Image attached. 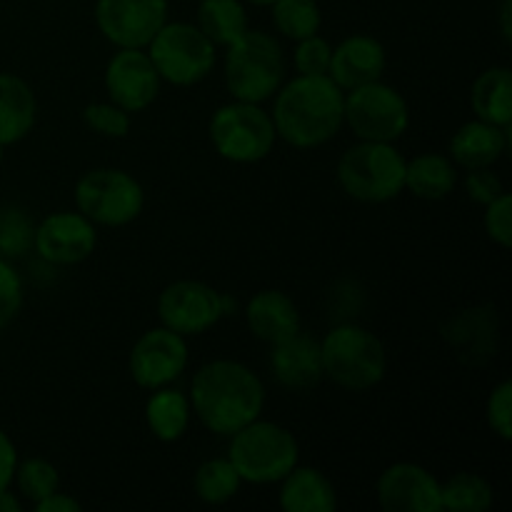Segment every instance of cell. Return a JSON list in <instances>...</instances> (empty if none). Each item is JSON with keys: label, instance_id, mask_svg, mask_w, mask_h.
Masks as SVG:
<instances>
[{"label": "cell", "instance_id": "obj_29", "mask_svg": "<svg viewBox=\"0 0 512 512\" xmlns=\"http://www.w3.org/2000/svg\"><path fill=\"white\" fill-rule=\"evenodd\" d=\"M240 485L243 480L228 458L205 460L193 475V490L205 505H225L238 495Z\"/></svg>", "mask_w": 512, "mask_h": 512}, {"label": "cell", "instance_id": "obj_27", "mask_svg": "<svg viewBox=\"0 0 512 512\" xmlns=\"http://www.w3.org/2000/svg\"><path fill=\"white\" fill-rule=\"evenodd\" d=\"M195 25L215 48H228L250 28L243 0H200Z\"/></svg>", "mask_w": 512, "mask_h": 512}, {"label": "cell", "instance_id": "obj_35", "mask_svg": "<svg viewBox=\"0 0 512 512\" xmlns=\"http://www.w3.org/2000/svg\"><path fill=\"white\" fill-rule=\"evenodd\" d=\"M330 55H333V45L318 33L298 40V48L293 53L295 70L298 75H328Z\"/></svg>", "mask_w": 512, "mask_h": 512}, {"label": "cell", "instance_id": "obj_38", "mask_svg": "<svg viewBox=\"0 0 512 512\" xmlns=\"http://www.w3.org/2000/svg\"><path fill=\"white\" fill-rule=\"evenodd\" d=\"M463 185H465V193H468V198L473 200V203L483 205V208L505 193L503 180L493 173V168L465 170Z\"/></svg>", "mask_w": 512, "mask_h": 512}, {"label": "cell", "instance_id": "obj_30", "mask_svg": "<svg viewBox=\"0 0 512 512\" xmlns=\"http://www.w3.org/2000/svg\"><path fill=\"white\" fill-rule=\"evenodd\" d=\"M273 25L280 35L288 40H303L320 33L323 13H320L318 0H275L273 5Z\"/></svg>", "mask_w": 512, "mask_h": 512}, {"label": "cell", "instance_id": "obj_40", "mask_svg": "<svg viewBox=\"0 0 512 512\" xmlns=\"http://www.w3.org/2000/svg\"><path fill=\"white\" fill-rule=\"evenodd\" d=\"M35 510L38 512H80L83 505L73 498V495H65L60 490L50 493L48 498H43L40 503H35Z\"/></svg>", "mask_w": 512, "mask_h": 512}, {"label": "cell", "instance_id": "obj_20", "mask_svg": "<svg viewBox=\"0 0 512 512\" xmlns=\"http://www.w3.org/2000/svg\"><path fill=\"white\" fill-rule=\"evenodd\" d=\"M508 148L510 128H500V125L475 118L455 130L448 145V158L463 170L493 168L508 153Z\"/></svg>", "mask_w": 512, "mask_h": 512}, {"label": "cell", "instance_id": "obj_6", "mask_svg": "<svg viewBox=\"0 0 512 512\" xmlns=\"http://www.w3.org/2000/svg\"><path fill=\"white\" fill-rule=\"evenodd\" d=\"M405 163L393 143L360 140L338 160V183L358 203H388L405 190Z\"/></svg>", "mask_w": 512, "mask_h": 512}, {"label": "cell", "instance_id": "obj_18", "mask_svg": "<svg viewBox=\"0 0 512 512\" xmlns=\"http://www.w3.org/2000/svg\"><path fill=\"white\" fill-rule=\"evenodd\" d=\"M385 68H388V53H385L383 43L373 35L358 33L348 35L335 45L328 75L343 93H348V90L383 78Z\"/></svg>", "mask_w": 512, "mask_h": 512}, {"label": "cell", "instance_id": "obj_28", "mask_svg": "<svg viewBox=\"0 0 512 512\" xmlns=\"http://www.w3.org/2000/svg\"><path fill=\"white\" fill-rule=\"evenodd\" d=\"M493 485L475 473H455L440 483V508L448 512H485L493 508Z\"/></svg>", "mask_w": 512, "mask_h": 512}, {"label": "cell", "instance_id": "obj_4", "mask_svg": "<svg viewBox=\"0 0 512 512\" xmlns=\"http://www.w3.org/2000/svg\"><path fill=\"white\" fill-rule=\"evenodd\" d=\"M225 85L233 100L265 103L278 93L285 78V55L278 40L265 30H245L225 48Z\"/></svg>", "mask_w": 512, "mask_h": 512}, {"label": "cell", "instance_id": "obj_7", "mask_svg": "<svg viewBox=\"0 0 512 512\" xmlns=\"http://www.w3.org/2000/svg\"><path fill=\"white\" fill-rule=\"evenodd\" d=\"M278 140L273 118L258 103L233 100L220 105L210 118V143L220 158L238 165H253L273 153Z\"/></svg>", "mask_w": 512, "mask_h": 512}, {"label": "cell", "instance_id": "obj_31", "mask_svg": "<svg viewBox=\"0 0 512 512\" xmlns=\"http://www.w3.org/2000/svg\"><path fill=\"white\" fill-rule=\"evenodd\" d=\"M35 240V223L23 208L0 210V258L15 260L23 258L33 250Z\"/></svg>", "mask_w": 512, "mask_h": 512}, {"label": "cell", "instance_id": "obj_13", "mask_svg": "<svg viewBox=\"0 0 512 512\" xmlns=\"http://www.w3.org/2000/svg\"><path fill=\"white\" fill-rule=\"evenodd\" d=\"M185 368H188V343L183 335L173 333L165 325L145 330L130 350V378L138 388L150 390V393L173 385V380H178Z\"/></svg>", "mask_w": 512, "mask_h": 512}, {"label": "cell", "instance_id": "obj_16", "mask_svg": "<svg viewBox=\"0 0 512 512\" xmlns=\"http://www.w3.org/2000/svg\"><path fill=\"white\" fill-rule=\"evenodd\" d=\"M443 340L450 345L455 358L470 368H480L495 358L498 350L500 320L495 305H470L450 315L440 328Z\"/></svg>", "mask_w": 512, "mask_h": 512}, {"label": "cell", "instance_id": "obj_23", "mask_svg": "<svg viewBox=\"0 0 512 512\" xmlns=\"http://www.w3.org/2000/svg\"><path fill=\"white\" fill-rule=\"evenodd\" d=\"M38 118V100L33 88L20 75L0 73V143H20L28 138Z\"/></svg>", "mask_w": 512, "mask_h": 512}, {"label": "cell", "instance_id": "obj_41", "mask_svg": "<svg viewBox=\"0 0 512 512\" xmlns=\"http://www.w3.org/2000/svg\"><path fill=\"white\" fill-rule=\"evenodd\" d=\"M512 0H503L500 3V35H503L505 43H510L512 40Z\"/></svg>", "mask_w": 512, "mask_h": 512}, {"label": "cell", "instance_id": "obj_36", "mask_svg": "<svg viewBox=\"0 0 512 512\" xmlns=\"http://www.w3.org/2000/svg\"><path fill=\"white\" fill-rule=\"evenodd\" d=\"M23 280L10 260L0 258V330L8 328L23 310Z\"/></svg>", "mask_w": 512, "mask_h": 512}, {"label": "cell", "instance_id": "obj_9", "mask_svg": "<svg viewBox=\"0 0 512 512\" xmlns=\"http://www.w3.org/2000/svg\"><path fill=\"white\" fill-rule=\"evenodd\" d=\"M75 208L93 225L123 228L143 213L145 190L125 170L95 168L75 183Z\"/></svg>", "mask_w": 512, "mask_h": 512}, {"label": "cell", "instance_id": "obj_8", "mask_svg": "<svg viewBox=\"0 0 512 512\" xmlns=\"http://www.w3.org/2000/svg\"><path fill=\"white\" fill-rule=\"evenodd\" d=\"M145 53L153 60L160 80L178 88H190L208 78L215 68V45L193 23H165L148 43Z\"/></svg>", "mask_w": 512, "mask_h": 512}, {"label": "cell", "instance_id": "obj_3", "mask_svg": "<svg viewBox=\"0 0 512 512\" xmlns=\"http://www.w3.org/2000/svg\"><path fill=\"white\" fill-rule=\"evenodd\" d=\"M323 378L338 388L363 393L383 383L388 373V353L383 340L368 328L355 323H340L320 340Z\"/></svg>", "mask_w": 512, "mask_h": 512}, {"label": "cell", "instance_id": "obj_14", "mask_svg": "<svg viewBox=\"0 0 512 512\" xmlns=\"http://www.w3.org/2000/svg\"><path fill=\"white\" fill-rule=\"evenodd\" d=\"M105 93L123 110L143 113L160 93V75L145 48H118L105 65Z\"/></svg>", "mask_w": 512, "mask_h": 512}, {"label": "cell", "instance_id": "obj_5", "mask_svg": "<svg viewBox=\"0 0 512 512\" xmlns=\"http://www.w3.org/2000/svg\"><path fill=\"white\" fill-rule=\"evenodd\" d=\"M228 460L243 483L273 485L300 463V445L288 428L258 418L230 435Z\"/></svg>", "mask_w": 512, "mask_h": 512}, {"label": "cell", "instance_id": "obj_11", "mask_svg": "<svg viewBox=\"0 0 512 512\" xmlns=\"http://www.w3.org/2000/svg\"><path fill=\"white\" fill-rule=\"evenodd\" d=\"M168 0H95V25L115 48H148L168 23Z\"/></svg>", "mask_w": 512, "mask_h": 512}, {"label": "cell", "instance_id": "obj_26", "mask_svg": "<svg viewBox=\"0 0 512 512\" xmlns=\"http://www.w3.org/2000/svg\"><path fill=\"white\" fill-rule=\"evenodd\" d=\"M458 185V165L440 153L415 155L405 163V190L420 200H443Z\"/></svg>", "mask_w": 512, "mask_h": 512}, {"label": "cell", "instance_id": "obj_22", "mask_svg": "<svg viewBox=\"0 0 512 512\" xmlns=\"http://www.w3.org/2000/svg\"><path fill=\"white\" fill-rule=\"evenodd\" d=\"M280 508L285 512H333L338 508V493L325 473L308 465H295L280 480Z\"/></svg>", "mask_w": 512, "mask_h": 512}, {"label": "cell", "instance_id": "obj_34", "mask_svg": "<svg viewBox=\"0 0 512 512\" xmlns=\"http://www.w3.org/2000/svg\"><path fill=\"white\" fill-rule=\"evenodd\" d=\"M485 420H488V428L498 435L500 440L512 438V383L503 380V383L495 385L488 395V403H485Z\"/></svg>", "mask_w": 512, "mask_h": 512}, {"label": "cell", "instance_id": "obj_25", "mask_svg": "<svg viewBox=\"0 0 512 512\" xmlns=\"http://www.w3.org/2000/svg\"><path fill=\"white\" fill-rule=\"evenodd\" d=\"M190 418H193L190 398L170 385L153 390L145 403V423L160 443H178L188 433Z\"/></svg>", "mask_w": 512, "mask_h": 512}, {"label": "cell", "instance_id": "obj_39", "mask_svg": "<svg viewBox=\"0 0 512 512\" xmlns=\"http://www.w3.org/2000/svg\"><path fill=\"white\" fill-rule=\"evenodd\" d=\"M18 468V448L5 430H0V490L10 488Z\"/></svg>", "mask_w": 512, "mask_h": 512}, {"label": "cell", "instance_id": "obj_24", "mask_svg": "<svg viewBox=\"0 0 512 512\" xmlns=\"http://www.w3.org/2000/svg\"><path fill=\"white\" fill-rule=\"evenodd\" d=\"M473 113L485 123L510 128L512 125V75L508 65H493L475 78L470 90Z\"/></svg>", "mask_w": 512, "mask_h": 512}, {"label": "cell", "instance_id": "obj_43", "mask_svg": "<svg viewBox=\"0 0 512 512\" xmlns=\"http://www.w3.org/2000/svg\"><path fill=\"white\" fill-rule=\"evenodd\" d=\"M220 305H223V318H228V315H233L238 310V300L228 293H220Z\"/></svg>", "mask_w": 512, "mask_h": 512}, {"label": "cell", "instance_id": "obj_21", "mask_svg": "<svg viewBox=\"0 0 512 512\" xmlns=\"http://www.w3.org/2000/svg\"><path fill=\"white\" fill-rule=\"evenodd\" d=\"M245 323L263 343H280L300 330L298 305L283 290H260L245 305Z\"/></svg>", "mask_w": 512, "mask_h": 512}, {"label": "cell", "instance_id": "obj_12", "mask_svg": "<svg viewBox=\"0 0 512 512\" xmlns=\"http://www.w3.org/2000/svg\"><path fill=\"white\" fill-rule=\"evenodd\" d=\"M158 318L165 328L183 338L208 333L223 320L220 290L203 280H175L160 293Z\"/></svg>", "mask_w": 512, "mask_h": 512}, {"label": "cell", "instance_id": "obj_33", "mask_svg": "<svg viewBox=\"0 0 512 512\" xmlns=\"http://www.w3.org/2000/svg\"><path fill=\"white\" fill-rule=\"evenodd\" d=\"M83 123L88 125L93 133L103 135V138H125L130 133V113L115 105L113 100L108 103H90L83 108Z\"/></svg>", "mask_w": 512, "mask_h": 512}, {"label": "cell", "instance_id": "obj_15", "mask_svg": "<svg viewBox=\"0 0 512 512\" xmlns=\"http://www.w3.org/2000/svg\"><path fill=\"white\" fill-rule=\"evenodd\" d=\"M95 245H98V233L83 213L60 210L35 225L33 250L50 265L83 263L95 253Z\"/></svg>", "mask_w": 512, "mask_h": 512}, {"label": "cell", "instance_id": "obj_10", "mask_svg": "<svg viewBox=\"0 0 512 512\" xmlns=\"http://www.w3.org/2000/svg\"><path fill=\"white\" fill-rule=\"evenodd\" d=\"M343 123L353 130L358 140L395 143L403 138L410 125L408 100L398 88L375 80L345 93Z\"/></svg>", "mask_w": 512, "mask_h": 512}, {"label": "cell", "instance_id": "obj_45", "mask_svg": "<svg viewBox=\"0 0 512 512\" xmlns=\"http://www.w3.org/2000/svg\"><path fill=\"white\" fill-rule=\"evenodd\" d=\"M3 155H5V145L0 143V163H3Z\"/></svg>", "mask_w": 512, "mask_h": 512}, {"label": "cell", "instance_id": "obj_17", "mask_svg": "<svg viewBox=\"0 0 512 512\" xmlns=\"http://www.w3.org/2000/svg\"><path fill=\"white\" fill-rule=\"evenodd\" d=\"M378 503L385 512H440V480L418 463H393L380 473Z\"/></svg>", "mask_w": 512, "mask_h": 512}, {"label": "cell", "instance_id": "obj_2", "mask_svg": "<svg viewBox=\"0 0 512 512\" xmlns=\"http://www.w3.org/2000/svg\"><path fill=\"white\" fill-rule=\"evenodd\" d=\"M345 93L330 75H298L275 93L273 118L280 140L298 150L320 148L343 128Z\"/></svg>", "mask_w": 512, "mask_h": 512}, {"label": "cell", "instance_id": "obj_19", "mask_svg": "<svg viewBox=\"0 0 512 512\" xmlns=\"http://www.w3.org/2000/svg\"><path fill=\"white\" fill-rule=\"evenodd\" d=\"M270 368L283 388L298 390V393L315 388L323 380L320 340L303 335L300 330L290 338L280 340L273 345Z\"/></svg>", "mask_w": 512, "mask_h": 512}, {"label": "cell", "instance_id": "obj_44", "mask_svg": "<svg viewBox=\"0 0 512 512\" xmlns=\"http://www.w3.org/2000/svg\"><path fill=\"white\" fill-rule=\"evenodd\" d=\"M248 3L258 5V8H270V5H273L275 0H248Z\"/></svg>", "mask_w": 512, "mask_h": 512}, {"label": "cell", "instance_id": "obj_32", "mask_svg": "<svg viewBox=\"0 0 512 512\" xmlns=\"http://www.w3.org/2000/svg\"><path fill=\"white\" fill-rule=\"evenodd\" d=\"M15 483H18L20 495L30 503H40L43 498H48L50 493L60 490V475L58 468L53 463L43 458H28L23 463H18L15 468Z\"/></svg>", "mask_w": 512, "mask_h": 512}, {"label": "cell", "instance_id": "obj_37", "mask_svg": "<svg viewBox=\"0 0 512 512\" xmlns=\"http://www.w3.org/2000/svg\"><path fill=\"white\" fill-rule=\"evenodd\" d=\"M483 225L488 238L500 248H510L512 245V198L510 193H503L495 198L493 203L485 205Z\"/></svg>", "mask_w": 512, "mask_h": 512}, {"label": "cell", "instance_id": "obj_1", "mask_svg": "<svg viewBox=\"0 0 512 512\" xmlns=\"http://www.w3.org/2000/svg\"><path fill=\"white\" fill-rule=\"evenodd\" d=\"M188 398L203 428L230 438L260 418L265 408V385L248 365L220 358L195 370Z\"/></svg>", "mask_w": 512, "mask_h": 512}, {"label": "cell", "instance_id": "obj_42", "mask_svg": "<svg viewBox=\"0 0 512 512\" xmlns=\"http://www.w3.org/2000/svg\"><path fill=\"white\" fill-rule=\"evenodd\" d=\"M0 512H23V503L10 493V488L0 490Z\"/></svg>", "mask_w": 512, "mask_h": 512}]
</instances>
